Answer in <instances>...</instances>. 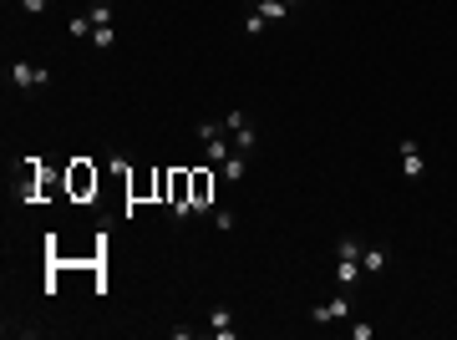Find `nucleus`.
I'll use <instances>...</instances> for the list:
<instances>
[{
	"instance_id": "1",
	"label": "nucleus",
	"mask_w": 457,
	"mask_h": 340,
	"mask_svg": "<svg viewBox=\"0 0 457 340\" xmlns=\"http://www.w3.org/2000/svg\"><path fill=\"white\" fill-rule=\"evenodd\" d=\"M361 254H366L361 239H340L335 244V284L340 289H351L356 280H361Z\"/></svg>"
},
{
	"instance_id": "2",
	"label": "nucleus",
	"mask_w": 457,
	"mask_h": 340,
	"mask_svg": "<svg viewBox=\"0 0 457 340\" xmlns=\"http://www.w3.org/2000/svg\"><path fill=\"white\" fill-rule=\"evenodd\" d=\"M51 82V67H36V61H10V87H21V92H36Z\"/></svg>"
},
{
	"instance_id": "3",
	"label": "nucleus",
	"mask_w": 457,
	"mask_h": 340,
	"mask_svg": "<svg viewBox=\"0 0 457 340\" xmlns=\"http://www.w3.org/2000/svg\"><path fill=\"white\" fill-rule=\"evenodd\" d=\"M310 320H315V325H331V320H351V300H346V295H335L331 305H315V310H310Z\"/></svg>"
},
{
	"instance_id": "4",
	"label": "nucleus",
	"mask_w": 457,
	"mask_h": 340,
	"mask_svg": "<svg viewBox=\"0 0 457 340\" xmlns=\"http://www.w3.org/2000/svg\"><path fill=\"white\" fill-rule=\"evenodd\" d=\"M401 173L412 178V183H417L422 173H427V163H422V153H417V142H412V137H401Z\"/></svg>"
},
{
	"instance_id": "5",
	"label": "nucleus",
	"mask_w": 457,
	"mask_h": 340,
	"mask_svg": "<svg viewBox=\"0 0 457 340\" xmlns=\"http://www.w3.org/2000/svg\"><path fill=\"white\" fill-rule=\"evenodd\" d=\"M219 173H224V183H239V178H244V153L234 148V153H228L224 163H219Z\"/></svg>"
},
{
	"instance_id": "6",
	"label": "nucleus",
	"mask_w": 457,
	"mask_h": 340,
	"mask_svg": "<svg viewBox=\"0 0 457 340\" xmlns=\"http://www.w3.org/2000/svg\"><path fill=\"white\" fill-rule=\"evenodd\" d=\"M208 325H214V335H219V340H234V315H228L224 305H219L214 315H208Z\"/></svg>"
},
{
	"instance_id": "7",
	"label": "nucleus",
	"mask_w": 457,
	"mask_h": 340,
	"mask_svg": "<svg viewBox=\"0 0 457 340\" xmlns=\"http://www.w3.org/2000/svg\"><path fill=\"white\" fill-rule=\"evenodd\" d=\"M259 15H265V21L274 26V21H285V15H290V6H285V0H259V6H254Z\"/></svg>"
},
{
	"instance_id": "8",
	"label": "nucleus",
	"mask_w": 457,
	"mask_h": 340,
	"mask_svg": "<svg viewBox=\"0 0 457 340\" xmlns=\"http://www.w3.org/2000/svg\"><path fill=\"white\" fill-rule=\"evenodd\" d=\"M92 46L97 51H112V46H117V31L112 26H92Z\"/></svg>"
},
{
	"instance_id": "9",
	"label": "nucleus",
	"mask_w": 457,
	"mask_h": 340,
	"mask_svg": "<svg viewBox=\"0 0 457 340\" xmlns=\"http://www.w3.org/2000/svg\"><path fill=\"white\" fill-rule=\"evenodd\" d=\"M361 269H366V274H381V269H386V249H366V254H361Z\"/></svg>"
},
{
	"instance_id": "10",
	"label": "nucleus",
	"mask_w": 457,
	"mask_h": 340,
	"mask_svg": "<svg viewBox=\"0 0 457 340\" xmlns=\"http://www.w3.org/2000/svg\"><path fill=\"white\" fill-rule=\"evenodd\" d=\"M254 142H259V137H254V122H249V127H239V133H234V148H239V153H254Z\"/></svg>"
},
{
	"instance_id": "11",
	"label": "nucleus",
	"mask_w": 457,
	"mask_h": 340,
	"mask_svg": "<svg viewBox=\"0 0 457 340\" xmlns=\"http://www.w3.org/2000/svg\"><path fill=\"white\" fill-rule=\"evenodd\" d=\"M239 127H249V117H244V112L234 107V112H228V117H224V133H228V137H234V133H239Z\"/></svg>"
},
{
	"instance_id": "12",
	"label": "nucleus",
	"mask_w": 457,
	"mask_h": 340,
	"mask_svg": "<svg viewBox=\"0 0 457 340\" xmlns=\"http://www.w3.org/2000/svg\"><path fill=\"white\" fill-rule=\"evenodd\" d=\"M67 31H72V36H92V15H72Z\"/></svg>"
},
{
	"instance_id": "13",
	"label": "nucleus",
	"mask_w": 457,
	"mask_h": 340,
	"mask_svg": "<svg viewBox=\"0 0 457 340\" xmlns=\"http://www.w3.org/2000/svg\"><path fill=\"white\" fill-rule=\"evenodd\" d=\"M269 21H265V15H259V10H249V15H244V31H249V36H259V31H265Z\"/></svg>"
},
{
	"instance_id": "14",
	"label": "nucleus",
	"mask_w": 457,
	"mask_h": 340,
	"mask_svg": "<svg viewBox=\"0 0 457 340\" xmlns=\"http://www.w3.org/2000/svg\"><path fill=\"white\" fill-rule=\"evenodd\" d=\"M87 183H97V173H87V168H76V173H72V188H76V193H87Z\"/></svg>"
},
{
	"instance_id": "15",
	"label": "nucleus",
	"mask_w": 457,
	"mask_h": 340,
	"mask_svg": "<svg viewBox=\"0 0 457 340\" xmlns=\"http://www.w3.org/2000/svg\"><path fill=\"white\" fill-rule=\"evenodd\" d=\"M92 26H112V6H92Z\"/></svg>"
},
{
	"instance_id": "16",
	"label": "nucleus",
	"mask_w": 457,
	"mask_h": 340,
	"mask_svg": "<svg viewBox=\"0 0 457 340\" xmlns=\"http://www.w3.org/2000/svg\"><path fill=\"white\" fill-rule=\"evenodd\" d=\"M46 6H51V0H21V10H26V15H41Z\"/></svg>"
}]
</instances>
